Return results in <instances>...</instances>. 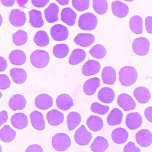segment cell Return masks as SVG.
I'll list each match as a JSON object with an SVG mask.
<instances>
[{
    "mask_svg": "<svg viewBox=\"0 0 152 152\" xmlns=\"http://www.w3.org/2000/svg\"><path fill=\"white\" fill-rule=\"evenodd\" d=\"M119 75L121 85L124 86H129L136 82L138 75L137 70L134 67L126 66L120 69Z\"/></svg>",
    "mask_w": 152,
    "mask_h": 152,
    "instance_id": "1",
    "label": "cell"
},
{
    "mask_svg": "<svg viewBox=\"0 0 152 152\" xmlns=\"http://www.w3.org/2000/svg\"><path fill=\"white\" fill-rule=\"evenodd\" d=\"M49 53L42 50H36L32 53L30 56L31 64L37 69H43L47 66L50 62Z\"/></svg>",
    "mask_w": 152,
    "mask_h": 152,
    "instance_id": "2",
    "label": "cell"
},
{
    "mask_svg": "<svg viewBox=\"0 0 152 152\" xmlns=\"http://www.w3.org/2000/svg\"><path fill=\"white\" fill-rule=\"evenodd\" d=\"M98 23L97 18L92 12H86L80 15L78 22L79 27L85 31L94 30Z\"/></svg>",
    "mask_w": 152,
    "mask_h": 152,
    "instance_id": "3",
    "label": "cell"
},
{
    "mask_svg": "<svg viewBox=\"0 0 152 152\" xmlns=\"http://www.w3.org/2000/svg\"><path fill=\"white\" fill-rule=\"evenodd\" d=\"M52 145L53 149L58 151H65L70 147L71 140L69 136L65 133L56 134L53 137Z\"/></svg>",
    "mask_w": 152,
    "mask_h": 152,
    "instance_id": "4",
    "label": "cell"
},
{
    "mask_svg": "<svg viewBox=\"0 0 152 152\" xmlns=\"http://www.w3.org/2000/svg\"><path fill=\"white\" fill-rule=\"evenodd\" d=\"M150 48V41L145 37L137 38L132 43V49L138 56H143L148 54Z\"/></svg>",
    "mask_w": 152,
    "mask_h": 152,
    "instance_id": "5",
    "label": "cell"
},
{
    "mask_svg": "<svg viewBox=\"0 0 152 152\" xmlns=\"http://www.w3.org/2000/svg\"><path fill=\"white\" fill-rule=\"evenodd\" d=\"M92 137V134L87 130L84 125L81 126L75 133V139L76 143L81 146L88 145Z\"/></svg>",
    "mask_w": 152,
    "mask_h": 152,
    "instance_id": "6",
    "label": "cell"
},
{
    "mask_svg": "<svg viewBox=\"0 0 152 152\" xmlns=\"http://www.w3.org/2000/svg\"><path fill=\"white\" fill-rule=\"evenodd\" d=\"M50 34L53 40L58 42L65 41L67 39L69 31L66 27L61 24H57L52 27Z\"/></svg>",
    "mask_w": 152,
    "mask_h": 152,
    "instance_id": "7",
    "label": "cell"
},
{
    "mask_svg": "<svg viewBox=\"0 0 152 152\" xmlns=\"http://www.w3.org/2000/svg\"><path fill=\"white\" fill-rule=\"evenodd\" d=\"M9 21L14 27L23 26L26 21V13L19 9L12 10L9 15Z\"/></svg>",
    "mask_w": 152,
    "mask_h": 152,
    "instance_id": "8",
    "label": "cell"
},
{
    "mask_svg": "<svg viewBox=\"0 0 152 152\" xmlns=\"http://www.w3.org/2000/svg\"><path fill=\"white\" fill-rule=\"evenodd\" d=\"M117 102L125 111L134 110L136 107V103L129 94L126 93L121 94L118 96Z\"/></svg>",
    "mask_w": 152,
    "mask_h": 152,
    "instance_id": "9",
    "label": "cell"
},
{
    "mask_svg": "<svg viewBox=\"0 0 152 152\" xmlns=\"http://www.w3.org/2000/svg\"><path fill=\"white\" fill-rule=\"evenodd\" d=\"M135 139L137 144L142 147H149L152 144V133L148 129H141L136 134Z\"/></svg>",
    "mask_w": 152,
    "mask_h": 152,
    "instance_id": "10",
    "label": "cell"
},
{
    "mask_svg": "<svg viewBox=\"0 0 152 152\" xmlns=\"http://www.w3.org/2000/svg\"><path fill=\"white\" fill-rule=\"evenodd\" d=\"M53 104V99L48 94H42L38 95L36 97L35 104L38 109L43 110H48Z\"/></svg>",
    "mask_w": 152,
    "mask_h": 152,
    "instance_id": "11",
    "label": "cell"
},
{
    "mask_svg": "<svg viewBox=\"0 0 152 152\" xmlns=\"http://www.w3.org/2000/svg\"><path fill=\"white\" fill-rule=\"evenodd\" d=\"M142 118L140 113L133 112L128 114L126 117V126L131 130H135L142 126Z\"/></svg>",
    "mask_w": 152,
    "mask_h": 152,
    "instance_id": "12",
    "label": "cell"
},
{
    "mask_svg": "<svg viewBox=\"0 0 152 152\" xmlns=\"http://www.w3.org/2000/svg\"><path fill=\"white\" fill-rule=\"evenodd\" d=\"M101 68L100 62L93 60H88L82 68V73L84 76H90L98 74Z\"/></svg>",
    "mask_w": 152,
    "mask_h": 152,
    "instance_id": "13",
    "label": "cell"
},
{
    "mask_svg": "<svg viewBox=\"0 0 152 152\" xmlns=\"http://www.w3.org/2000/svg\"><path fill=\"white\" fill-rule=\"evenodd\" d=\"M26 104V100L25 96L19 94L12 95L9 101V107L13 111L23 110Z\"/></svg>",
    "mask_w": 152,
    "mask_h": 152,
    "instance_id": "14",
    "label": "cell"
},
{
    "mask_svg": "<svg viewBox=\"0 0 152 152\" xmlns=\"http://www.w3.org/2000/svg\"><path fill=\"white\" fill-rule=\"evenodd\" d=\"M111 9L114 16L120 18L126 17L129 12L128 6L120 1L113 2L111 4Z\"/></svg>",
    "mask_w": 152,
    "mask_h": 152,
    "instance_id": "15",
    "label": "cell"
},
{
    "mask_svg": "<svg viewBox=\"0 0 152 152\" xmlns=\"http://www.w3.org/2000/svg\"><path fill=\"white\" fill-rule=\"evenodd\" d=\"M30 117L31 124L35 129L39 131L44 130L45 122L42 113L38 111H34L30 113Z\"/></svg>",
    "mask_w": 152,
    "mask_h": 152,
    "instance_id": "16",
    "label": "cell"
},
{
    "mask_svg": "<svg viewBox=\"0 0 152 152\" xmlns=\"http://www.w3.org/2000/svg\"><path fill=\"white\" fill-rule=\"evenodd\" d=\"M56 104L58 108L63 111L68 110L75 105L72 97L66 94H61L58 96Z\"/></svg>",
    "mask_w": 152,
    "mask_h": 152,
    "instance_id": "17",
    "label": "cell"
},
{
    "mask_svg": "<svg viewBox=\"0 0 152 152\" xmlns=\"http://www.w3.org/2000/svg\"><path fill=\"white\" fill-rule=\"evenodd\" d=\"M60 8L54 3H52L44 11L45 17L49 23H54L58 20V13Z\"/></svg>",
    "mask_w": 152,
    "mask_h": 152,
    "instance_id": "18",
    "label": "cell"
},
{
    "mask_svg": "<svg viewBox=\"0 0 152 152\" xmlns=\"http://www.w3.org/2000/svg\"><path fill=\"white\" fill-rule=\"evenodd\" d=\"M11 123L17 129H24L28 125V119L25 113H18L12 115L11 118Z\"/></svg>",
    "mask_w": 152,
    "mask_h": 152,
    "instance_id": "19",
    "label": "cell"
},
{
    "mask_svg": "<svg viewBox=\"0 0 152 152\" xmlns=\"http://www.w3.org/2000/svg\"><path fill=\"white\" fill-rule=\"evenodd\" d=\"M9 60L14 66H22L26 63L27 57L26 53L20 50H12L9 54Z\"/></svg>",
    "mask_w": 152,
    "mask_h": 152,
    "instance_id": "20",
    "label": "cell"
},
{
    "mask_svg": "<svg viewBox=\"0 0 152 152\" xmlns=\"http://www.w3.org/2000/svg\"><path fill=\"white\" fill-rule=\"evenodd\" d=\"M100 79L97 77L88 80L83 85L84 93L88 96L94 95L100 86Z\"/></svg>",
    "mask_w": 152,
    "mask_h": 152,
    "instance_id": "21",
    "label": "cell"
},
{
    "mask_svg": "<svg viewBox=\"0 0 152 152\" xmlns=\"http://www.w3.org/2000/svg\"><path fill=\"white\" fill-rule=\"evenodd\" d=\"M61 18L62 22L69 26H73L75 24L77 14L71 8L67 7L61 11Z\"/></svg>",
    "mask_w": 152,
    "mask_h": 152,
    "instance_id": "22",
    "label": "cell"
},
{
    "mask_svg": "<svg viewBox=\"0 0 152 152\" xmlns=\"http://www.w3.org/2000/svg\"><path fill=\"white\" fill-rule=\"evenodd\" d=\"M48 123L52 126H58L62 124L64 121L63 113L56 109H53L48 112L46 115Z\"/></svg>",
    "mask_w": 152,
    "mask_h": 152,
    "instance_id": "23",
    "label": "cell"
},
{
    "mask_svg": "<svg viewBox=\"0 0 152 152\" xmlns=\"http://www.w3.org/2000/svg\"><path fill=\"white\" fill-rule=\"evenodd\" d=\"M129 134L128 132L123 128H117L113 131L112 139L117 144H122L126 142Z\"/></svg>",
    "mask_w": 152,
    "mask_h": 152,
    "instance_id": "24",
    "label": "cell"
},
{
    "mask_svg": "<svg viewBox=\"0 0 152 152\" xmlns=\"http://www.w3.org/2000/svg\"><path fill=\"white\" fill-rule=\"evenodd\" d=\"M29 22L30 25L35 28H40L44 25L45 22L42 17V12L33 9L28 12Z\"/></svg>",
    "mask_w": 152,
    "mask_h": 152,
    "instance_id": "25",
    "label": "cell"
},
{
    "mask_svg": "<svg viewBox=\"0 0 152 152\" xmlns=\"http://www.w3.org/2000/svg\"><path fill=\"white\" fill-rule=\"evenodd\" d=\"M97 97L103 103L110 104L114 101L115 93L110 88L105 87L99 90Z\"/></svg>",
    "mask_w": 152,
    "mask_h": 152,
    "instance_id": "26",
    "label": "cell"
},
{
    "mask_svg": "<svg viewBox=\"0 0 152 152\" xmlns=\"http://www.w3.org/2000/svg\"><path fill=\"white\" fill-rule=\"evenodd\" d=\"M134 95L138 102L141 104L147 103L151 97V94L149 89L143 86L136 88L134 90Z\"/></svg>",
    "mask_w": 152,
    "mask_h": 152,
    "instance_id": "27",
    "label": "cell"
},
{
    "mask_svg": "<svg viewBox=\"0 0 152 152\" xmlns=\"http://www.w3.org/2000/svg\"><path fill=\"white\" fill-rule=\"evenodd\" d=\"M95 41V37L91 34L80 33L74 39V42L76 44L81 47H87L94 43Z\"/></svg>",
    "mask_w": 152,
    "mask_h": 152,
    "instance_id": "28",
    "label": "cell"
},
{
    "mask_svg": "<svg viewBox=\"0 0 152 152\" xmlns=\"http://www.w3.org/2000/svg\"><path fill=\"white\" fill-rule=\"evenodd\" d=\"M123 114L122 112L118 108H113L107 117V122L110 126L120 125L122 122Z\"/></svg>",
    "mask_w": 152,
    "mask_h": 152,
    "instance_id": "29",
    "label": "cell"
},
{
    "mask_svg": "<svg viewBox=\"0 0 152 152\" xmlns=\"http://www.w3.org/2000/svg\"><path fill=\"white\" fill-rule=\"evenodd\" d=\"M108 141L103 137L97 136L95 138L90 146V149L94 152H104L108 149Z\"/></svg>",
    "mask_w": 152,
    "mask_h": 152,
    "instance_id": "30",
    "label": "cell"
},
{
    "mask_svg": "<svg viewBox=\"0 0 152 152\" xmlns=\"http://www.w3.org/2000/svg\"><path fill=\"white\" fill-rule=\"evenodd\" d=\"M102 79L104 84L112 85L116 80V72L111 66H106L103 69L102 73Z\"/></svg>",
    "mask_w": 152,
    "mask_h": 152,
    "instance_id": "31",
    "label": "cell"
},
{
    "mask_svg": "<svg viewBox=\"0 0 152 152\" xmlns=\"http://www.w3.org/2000/svg\"><path fill=\"white\" fill-rule=\"evenodd\" d=\"M10 75L13 81L17 84H21L26 82L27 78V74L25 69L13 68L10 70Z\"/></svg>",
    "mask_w": 152,
    "mask_h": 152,
    "instance_id": "32",
    "label": "cell"
},
{
    "mask_svg": "<svg viewBox=\"0 0 152 152\" xmlns=\"http://www.w3.org/2000/svg\"><path fill=\"white\" fill-rule=\"evenodd\" d=\"M86 124L88 128L94 131L98 132L103 127V121L102 118L95 115H92L87 120Z\"/></svg>",
    "mask_w": 152,
    "mask_h": 152,
    "instance_id": "33",
    "label": "cell"
},
{
    "mask_svg": "<svg viewBox=\"0 0 152 152\" xmlns=\"http://www.w3.org/2000/svg\"><path fill=\"white\" fill-rule=\"evenodd\" d=\"M86 58V54L85 50L80 49H75L71 53L69 62L70 65L75 66L84 61Z\"/></svg>",
    "mask_w": 152,
    "mask_h": 152,
    "instance_id": "34",
    "label": "cell"
},
{
    "mask_svg": "<svg viewBox=\"0 0 152 152\" xmlns=\"http://www.w3.org/2000/svg\"><path fill=\"white\" fill-rule=\"evenodd\" d=\"M17 132L9 125L4 126L0 130V139L4 142H10L16 137Z\"/></svg>",
    "mask_w": 152,
    "mask_h": 152,
    "instance_id": "35",
    "label": "cell"
},
{
    "mask_svg": "<svg viewBox=\"0 0 152 152\" xmlns=\"http://www.w3.org/2000/svg\"><path fill=\"white\" fill-rule=\"evenodd\" d=\"M129 27L131 31L136 34H141L143 31L142 19L138 15L133 16L129 20Z\"/></svg>",
    "mask_w": 152,
    "mask_h": 152,
    "instance_id": "36",
    "label": "cell"
},
{
    "mask_svg": "<svg viewBox=\"0 0 152 152\" xmlns=\"http://www.w3.org/2000/svg\"><path fill=\"white\" fill-rule=\"evenodd\" d=\"M81 121L80 114L77 112H71L67 118V124L69 131H72L77 126Z\"/></svg>",
    "mask_w": 152,
    "mask_h": 152,
    "instance_id": "37",
    "label": "cell"
},
{
    "mask_svg": "<svg viewBox=\"0 0 152 152\" xmlns=\"http://www.w3.org/2000/svg\"><path fill=\"white\" fill-rule=\"evenodd\" d=\"M34 42L37 46L45 47L50 43V38L45 31L40 30L36 33L34 37Z\"/></svg>",
    "mask_w": 152,
    "mask_h": 152,
    "instance_id": "38",
    "label": "cell"
},
{
    "mask_svg": "<svg viewBox=\"0 0 152 152\" xmlns=\"http://www.w3.org/2000/svg\"><path fill=\"white\" fill-rule=\"evenodd\" d=\"M12 42L15 45L22 46L28 40L27 33L23 30H18L12 34Z\"/></svg>",
    "mask_w": 152,
    "mask_h": 152,
    "instance_id": "39",
    "label": "cell"
},
{
    "mask_svg": "<svg viewBox=\"0 0 152 152\" xmlns=\"http://www.w3.org/2000/svg\"><path fill=\"white\" fill-rule=\"evenodd\" d=\"M69 47L65 44L56 45L53 49V53L54 56L60 59L66 57L69 53Z\"/></svg>",
    "mask_w": 152,
    "mask_h": 152,
    "instance_id": "40",
    "label": "cell"
},
{
    "mask_svg": "<svg viewBox=\"0 0 152 152\" xmlns=\"http://www.w3.org/2000/svg\"><path fill=\"white\" fill-rule=\"evenodd\" d=\"M93 8L96 13L103 15L107 12L108 4L107 0H93Z\"/></svg>",
    "mask_w": 152,
    "mask_h": 152,
    "instance_id": "41",
    "label": "cell"
},
{
    "mask_svg": "<svg viewBox=\"0 0 152 152\" xmlns=\"http://www.w3.org/2000/svg\"><path fill=\"white\" fill-rule=\"evenodd\" d=\"M91 56L95 58L101 59L103 58L106 54V50L103 45L96 44L93 46L89 51Z\"/></svg>",
    "mask_w": 152,
    "mask_h": 152,
    "instance_id": "42",
    "label": "cell"
},
{
    "mask_svg": "<svg viewBox=\"0 0 152 152\" xmlns=\"http://www.w3.org/2000/svg\"><path fill=\"white\" fill-rule=\"evenodd\" d=\"M91 111L100 115H105L109 111L110 107L107 105H102L98 102L93 103L90 107Z\"/></svg>",
    "mask_w": 152,
    "mask_h": 152,
    "instance_id": "43",
    "label": "cell"
},
{
    "mask_svg": "<svg viewBox=\"0 0 152 152\" xmlns=\"http://www.w3.org/2000/svg\"><path fill=\"white\" fill-rule=\"evenodd\" d=\"M72 4L77 10L83 12L89 8L90 0H72Z\"/></svg>",
    "mask_w": 152,
    "mask_h": 152,
    "instance_id": "44",
    "label": "cell"
},
{
    "mask_svg": "<svg viewBox=\"0 0 152 152\" xmlns=\"http://www.w3.org/2000/svg\"><path fill=\"white\" fill-rule=\"evenodd\" d=\"M11 81L8 76L4 74L0 75V89L6 90L10 87Z\"/></svg>",
    "mask_w": 152,
    "mask_h": 152,
    "instance_id": "45",
    "label": "cell"
},
{
    "mask_svg": "<svg viewBox=\"0 0 152 152\" xmlns=\"http://www.w3.org/2000/svg\"><path fill=\"white\" fill-rule=\"evenodd\" d=\"M123 152H141V150L134 142H129L124 147Z\"/></svg>",
    "mask_w": 152,
    "mask_h": 152,
    "instance_id": "46",
    "label": "cell"
},
{
    "mask_svg": "<svg viewBox=\"0 0 152 152\" xmlns=\"http://www.w3.org/2000/svg\"><path fill=\"white\" fill-rule=\"evenodd\" d=\"M50 0H31L32 4L37 8H42L45 7L48 3Z\"/></svg>",
    "mask_w": 152,
    "mask_h": 152,
    "instance_id": "47",
    "label": "cell"
},
{
    "mask_svg": "<svg viewBox=\"0 0 152 152\" xmlns=\"http://www.w3.org/2000/svg\"><path fill=\"white\" fill-rule=\"evenodd\" d=\"M25 152H44V151L41 145L34 144L28 146Z\"/></svg>",
    "mask_w": 152,
    "mask_h": 152,
    "instance_id": "48",
    "label": "cell"
},
{
    "mask_svg": "<svg viewBox=\"0 0 152 152\" xmlns=\"http://www.w3.org/2000/svg\"><path fill=\"white\" fill-rule=\"evenodd\" d=\"M145 26L147 32L149 34H152V16H148L145 18Z\"/></svg>",
    "mask_w": 152,
    "mask_h": 152,
    "instance_id": "49",
    "label": "cell"
},
{
    "mask_svg": "<svg viewBox=\"0 0 152 152\" xmlns=\"http://www.w3.org/2000/svg\"><path fill=\"white\" fill-rule=\"evenodd\" d=\"M9 115L6 111L3 110L0 112V127L8 121Z\"/></svg>",
    "mask_w": 152,
    "mask_h": 152,
    "instance_id": "50",
    "label": "cell"
},
{
    "mask_svg": "<svg viewBox=\"0 0 152 152\" xmlns=\"http://www.w3.org/2000/svg\"><path fill=\"white\" fill-rule=\"evenodd\" d=\"M8 67V63L4 58L0 56V72H4Z\"/></svg>",
    "mask_w": 152,
    "mask_h": 152,
    "instance_id": "51",
    "label": "cell"
},
{
    "mask_svg": "<svg viewBox=\"0 0 152 152\" xmlns=\"http://www.w3.org/2000/svg\"><path fill=\"white\" fill-rule=\"evenodd\" d=\"M144 114L146 119L152 123V106L148 107L145 109Z\"/></svg>",
    "mask_w": 152,
    "mask_h": 152,
    "instance_id": "52",
    "label": "cell"
},
{
    "mask_svg": "<svg viewBox=\"0 0 152 152\" xmlns=\"http://www.w3.org/2000/svg\"><path fill=\"white\" fill-rule=\"evenodd\" d=\"M2 4L7 7H11L13 6L15 0H0Z\"/></svg>",
    "mask_w": 152,
    "mask_h": 152,
    "instance_id": "53",
    "label": "cell"
},
{
    "mask_svg": "<svg viewBox=\"0 0 152 152\" xmlns=\"http://www.w3.org/2000/svg\"><path fill=\"white\" fill-rule=\"evenodd\" d=\"M28 1V0H17V2L18 4L19 7L26 8L25 6V4L27 3Z\"/></svg>",
    "mask_w": 152,
    "mask_h": 152,
    "instance_id": "54",
    "label": "cell"
},
{
    "mask_svg": "<svg viewBox=\"0 0 152 152\" xmlns=\"http://www.w3.org/2000/svg\"><path fill=\"white\" fill-rule=\"evenodd\" d=\"M61 5H68L69 3V0H55Z\"/></svg>",
    "mask_w": 152,
    "mask_h": 152,
    "instance_id": "55",
    "label": "cell"
},
{
    "mask_svg": "<svg viewBox=\"0 0 152 152\" xmlns=\"http://www.w3.org/2000/svg\"><path fill=\"white\" fill-rule=\"evenodd\" d=\"M3 23V18L1 15L0 14V27L2 25Z\"/></svg>",
    "mask_w": 152,
    "mask_h": 152,
    "instance_id": "56",
    "label": "cell"
},
{
    "mask_svg": "<svg viewBox=\"0 0 152 152\" xmlns=\"http://www.w3.org/2000/svg\"><path fill=\"white\" fill-rule=\"evenodd\" d=\"M2 93L0 91V99H1V97H2Z\"/></svg>",
    "mask_w": 152,
    "mask_h": 152,
    "instance_id": "57",
    "label": "cell"
},
{
    "mask_svg": "<svg viewBox=\"0 0 152 152\" xmlns=\"http://www.w3.org/2000/svg\"><path fill=\"white\" fill-rule=\"evenodd\" d=\"M125 1L128 2H131L132 1H134V0H125Z\"/></svg>",
    "mask_w": 152,
    "mask_h": 152,
    "instance_id": "58",
    "label": "cell"
},
{
    "mask_svg": "<svg viewBox=\"0 0 152 152\" xmlns=\"http://www.w3.org/2000/svg\"><path fill=\"white\" fill-rule=\"evenodd\" d=\"M0 152H2V147L1 145H0Z\"/></svg>",
    "mask_w": 152,
    "mask_h": 152,
    "instance_id": "59",
    "label": "cell"
},
{
    "mask_svg": "<svg viewBox=\"0 0 152 152\" xmlns=\"http://www.w3.org/2000/svg\"><path fill=\"white\" fill-rule=\"evenodd\" d=\"M0 39H1V37H0Z\"/></svg>",
    "mask_w": 152,
    "mask_h": 152,
    "instance_id": "60",
    "label": "cell"
}]
</instances>
